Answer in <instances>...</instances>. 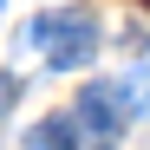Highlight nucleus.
Here are the masks:
<instances>
[{
  "instance_id": "f257e3e1",
  "label": "nucleus",
  "mask_w": 150,
  "mask_h": 150,
  "mask_svg": "<svg viewBox=\"0 0 150 150\" xmlns=\"http://www.w3.org/2000/svg\"><path fill=\"white\" fill-rule=\"evenodd\" d=\"M26 39L46 52L52 72H79V65H91V52H98V26H91L85 13H39L33 26H26Z\"/></svg>"
},
{
  "instance_id": "39448f33",
  "label": "nucleus",
  "mask_w": 150,
  "mask_h": 150,
  "mask_svg": "<svg viewBox=\"0 0 150 150\" xmlns=\"http://www.w3.org/2000/svg\"><path fill=\"white\" fill-rule=\"evenodd\" d=\"M13 105H20V79H13V72H0V117H7Z\"/></svg>"
},
{
  "instance_id": "20e7f679",
  "label": "nucleus",
  "mask_w": 150,
  "mask_h": 150,
  "mask_svg": "<svg viewBox=\"0 0 150 150\" xmlns=\"http://www.w3.org/2000/svg\"><path fill=\"white\" fill-rule=\"evenodd\" d=\"M117 91H124V111H150V72H131V85Z\"/></svg>"
},
{
  "instance_id": "f03ea898",
  "label": "nucleus",
  "mask_w": 150,
  "mask_h": 150,
  "mask_svg": "<svg viewBox=\"0 0 150 150\" xmlns=\"http://www.w3.org/2000/svg\"><path fill=\"white\" fill-rule=\"evenodd\" d=\"M72 117H79V131L91 137V150H111L124 137V117H131V111H124V91L117 85H85Z\"/></svg>"
},
{
  "instance_id": "7ed1b4c3",
  "label": "nucleus",
  "mask_w": 150,
  "mask_h": 150,
  "mask_svg": "<svg viewBox=\"0 0 150 150\" xmlns=\"http://www.w3.org/2000/svg\"><path fill=\"white\" fill-rule=\"evenodd\" d=\"M26 150H79V124L72 117H39L26 131Z\"/></svg>"
},
{
  "instance_id": "423d86ee",
  "label": "nucleus",
  "mask_w": 150,
  "mask_h": 150,
  "mask_svg": "<svg viewBox=\"0 0 150 150\" xmlns=\"http://www.w3.org/2000/svg\"><path fill=\"white\" fill-rule=\"evenodd\" d=\"M144 7H150V0H144Z\"/></svg>"
}]
</instances>
